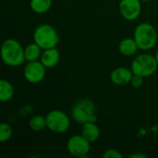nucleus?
<instances>
[{"label": "nucleus", "mask_w": 158, "mask_h": 158, "mask_svg": "<svg viewBox=\"0 0 158 158\" xmlns=\"http://www.w3.org/2000/svg\"><path fill=\"white\" fill-rule=\"evenodd\" d=\"M45 67L41 61L35 60L28 62L24 68L23 74L25 79L33 84L41 82L45 77Z\"/></svg>", "instance_id": "obj_8"}, {"label": "nucleus", "mask_w": 158, "mask_h": 158, "mask_svg": "<svg viewBox=\"0 0 158 158\" xmlns=\"http://www.w3.org/2000/svg\"><path fill=\"white\" fill-rule=\"evenodd\" d=\"M156 61H157V64H158V50H157V52H156Z\"/></svg>", "instance_id": "obj_22"}, {"label": "nucleus", "mask_w": 158, "mask_h": 158, "mask_svg": "<svg viewBox=\"0 0 158 158\" xmlns=\"http://www.w3.org/2000/svg\"><path fill=\"white\" fill-rule=\"evenodd\" d=\"M118 49L123 56H131L136 54L139 47L134 38H125L119 43Z\"/></svg>", "instance_id": "obj_13"}, {"label": "nucleus", "mask_w": 158, "mask_h": 158, "mask_svg": "<svg viewBox=\"0 0 158 158\" xmlns=\"http://www.w3.org/2000/svg\"><path fill=\"white\" fill-rule=\"evenodd\" d=\"M14 95V87L13 85L6 80L0 81V101L7 102Z\"/></svg>", "instance_id": "obj_15"}, {"label": "nucleus", "mask_w": 158, "mask_h": 158, "mask_svg": "<svg viewBox=\"0 0 158 158\" xmlns=\"http://www.w3.org/2000/svg\"><path fill=\"white\" fill-rule=\"evenodd\" d=\"M24 53H25V59L28 62H31V61L38 60L41 57L43 52H42V48L36 43H32L28 44L24 48Z\"/></svg>", "instance_id": "obj_14"}, {"label": "nucleus", "mask_w": 158, "mask_h": 158, "mask_svg": "<svg viewBox=\"0 0 158 158\" xmlns=\"http://www.w3.org/2000/svg\"><path fill=\"white\" fill-rule=\"evenodd\" d=\"M134 39L138 44L139 49L150 50L157 42V32L156 28L150 23H141L134 31Z\"/></svg>", "instance_id": "obj_3"}, {"label": "nucleus", "mask_w": 158, "mask_h": 158, "mask_svg": "<svg viewBox=\"0 0 158 158\" xmlns=\"http://www.w3.org/2000/svg\"><path fill=\"white\" fill-rule=\"evenodd\" d=\"M45 118L47 128L55 133H64L70 126L69 118L61 110H52L46 115Z\"/></svg>", "instance_id": "obj_6"}, {"label": "nucleus", "mask_w": 158, "mask_h": 158, "mask_svg": "<svg viewBox=\"0 0 158 158\" xmlns=\"http://www.w3.org/2000/svg\"><path fill=\"white\" fill-rule=\"evenodd\" d=\"M81 135L90 143H94L99 139L100 130L95 122H86L82 124Z\"/></svg>", "instance_id": "obj_12"}, {"label": "nucleus", "mask_w": 158, "mask_h": 158, "mask_svg": "<svg viewBox=\"0 0 158 158\" xmlns=\"http://www.w3.org/2000/svg\"><path fill=\"white\" fill-rule=\"evenodd\" d=\"M33 41L44 50L56 47L60 40L53 26L49 24H41L34 30Z\"/></svg>", "instance_id": "obj_2"}, {"label": "nucleus", "mask_w": 158, "mask_h": 158, "mask_svg": "<svg viewBox=\"0 0 158 158\" xmlns=\"http://www.w3.org/2000/svg\"><path fill=\"white\" fill-rule=\"evenodd\" d=\"M147 156L145 155H143V154H134V155H131L130 156V158H146Z\"/></svg>", "instance_id": "obj_21"}, {"label": "nucleus", "mask_w": 158, "mask_h": 158, "mask_svg": "<svg viewBox=\"0 0 158 158\" xmlns=\"http://www.w3.org/2000/svg\"><path fill=\"white\" fill-rule=\"evenodd\" d=\"M105 158H122V155L116 149H108L103 155Z\"/></svg>", "instance_id": "obj_20"}, {"label": "nucleus", "mask_w": 158, "mask_h": 158, "mask_svg": "<svg viewBox=\"0 0 158 158\" xmlns=\"http://www.w3.org/2000/svg\"><path fill=\"white\" fill-rule=\"evenodd\" d=\"M12 128L7 123H2L0 125V142L5 143L8 141L12 136Z\"/></svg>", "instance_id": "obj_18"}, {"label": "nucleus", "mask_w": 158, "mask_h": 158, "mask_svg": "<svg viewBox=\"0 0 158 158\" xmlns=\"http://www.w3.org/2000/svg\"><path fill=\"white\" fill-rule=\"evenodd\" d=\"M29 126L34 131H41L44 130L45 128H47L46 118H44L41 115L34 116L31 118V120L29 122Z\"/></svg>", "instance_id": "obj_17"}, {"label": "nucleus", "mask_w": 158, "mask_h": 158, "mask_svg": "<svg viewBox=\"0 0 158 158\" xmlns=\"http://www.w3.org/2000/svg\"><path fill=\"white\" fill-rule=\"evenodd\" d=\"M131 84L134 88H140V87H142V85L143 84V77H142L140 75L133 74V76L131 78Z\"/></svg>", "instance_id": "obj_19"}, {"label": "nucleus", "mask_w": 158, "mask_h": 158, "mask_svg": "<svg viewBox=\"0 0 158 158\" xmlns=\"http://www.w3.org/2000/svg\"><path fill=\"white\" fill-rule=\"evenodd\" d=\"M30 6L33 12L43 14L50 9L52 6V0H31Z\"/></svg>", "instance_id": "obj_16"}, {"label": "nucleus", "mask_w": 158, "mask_h": 158, "mask_svg": "<svg viewBox=\"0 0 158 158\" xmlns=\"http://www.w3.org/2000/svg\"><path fill=\"white\" fill-rule=\"evenodd\" d=\"M60 54L56 47L44 49L40 57V61L44 64L45 68H54L58 64Z\"/></svg>", "instance_id": "obj_11"}, {"label": "nucleus", "mask_w": 158, "mask_h": 158, "mask_svg": "<svg viewBox=\"0 0 158 158\" xmlns=\"http://www.w3.org/2000/svg\"><path fill=\"white\" fill-rule=\"evenodd\" d=\"M1 56L4 63L9 67H19L25 59L24 49L15 39H6L1 47Z\"/></svg>", "instance_id": "obj_1"}, {"label": "nucleus", "mask_w": 158, "mask_h": 158, "mask_svg": "<svg viewBox=\"0 0 158 158\" xmlns=\"http://www.w3.org/2000/svg\"><path fill=\"white\" fill-rule=\"evenodd\" d=\"M157 68L158 64L156 56L150 54H142L133 59L131 69L133 74L145 78L153 75Z\"/></svg>", "instance_id": "obj_5"}, {"label": "nucleus", "mask_w": 158, "mask_h": 158, "mask_svg": "<svg viewBox=\"0 0 158 158\" xmlns=\"http://www.w3.org/2000/svg\"><path fill=\"white\" fill-rule=\"evenodd\" d=\"M90 142L82 135H74L67 143V149L70 155L77 157H85L90 152Z\"/></svg>", "instance_id": "obj_7"}, {"label": "nucleus", "mask_w": 158, "mask_h": 158, "mask_svg": "<svg viewBox=\"0 0 158 158\" xmlns=\"http://www.w3.org/2000/svg\"><path fill=\"white\" fill-rule=\"evenodd\" d=\"M71 115L74 120L80 124L96 122L97 119L95 116V105L88 98L81 99L76 102L72 106Z\"/></svg>", "instance_id": "obj_4"}, {"label": "nucleus", "mask_w": 158, "mask_h": 158, "mask_svg": "<svg viewBox=\"0 0 158 158\" xmlns=\"http://www.w3.org/2000/svg\"><path fill=\"white\" fill-rule=\"evenodd\" d=\"M142 10L141 0H121L119 3L120 15L127 20H135Z\"/></svg>", "instance_id": "obj_9"}, {"label": "nucleus", "mask_w": 158, "mask_h": 158, "mask_svg": "<svg viewBox=\"0 0 158 158\" xmlns=\"http://www.w3.org/2000/svg\"><path fill=\"white\" fill-rule=\"evenodd\" d=\"M133 72L131 69H129L124 67H119L115 69L110 75L112 82L118 86H123L128 83H131Z\"/></svg>", "instance_id": "obj_10"}, {"label": "nucleus", "mask_w": 158, "mask_h": 158, "mask_svg": "<svg viewBox=\"0 0 158 158\" xmlns=\"http://www.w3.org/2000/svg\"><path fill=\"white\" fill-rule=\"evenodd\" d=\"M141 1H143V2H150L152 0H141Z\"/></svg>", "instance_id": "obj_23"}]
</instances>
